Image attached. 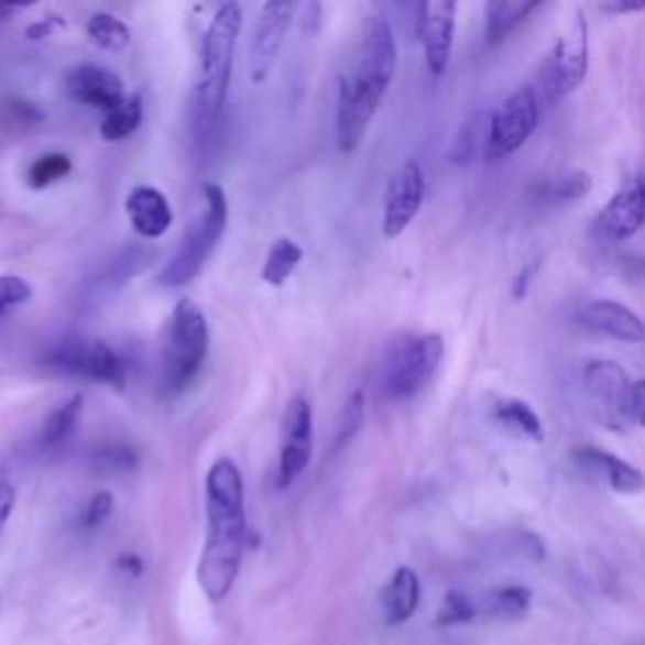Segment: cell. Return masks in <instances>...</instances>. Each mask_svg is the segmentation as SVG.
Instances as JSON below:
<instances>
[{
  "mask_svg": "<svg viewBox=\"0 0 645 645\" xmlns=\"http://www.w3.org/2000/svg\"><path fill=\"white\" fill-rule=\"evenodd\" d=\"M444 356V341L437 334L406 336L391 348L381 369V394L386 398H412L434 376Z\"/></svg>",
  "mask_w": 645,
  "mask_h": 645,
  "instance_id": "6",
  "label": "cell"
},
{
  "mask_svg": "<svg viewBox=\"0 0 645 645\" xmlns=\"http://www.w3.org/2000/svg\"><path fill=\"white\" fill-rule=\"evenodd\" d=\"M3 117L11 121L13 127L31 129L41 127L46 121V111H43L36 101L23 99V96H11V99L3 101Z\"/></svg>",
  "mask_w": 645,
  "mask_h": 645,
  "instance_id": "31",
  "label": "cell"
},
{
  "mask_svg": "<svg viewBox=\"0 0 645 645\" xmlns=\"http://www.w3.org/2000/svg\"><path fill=\"white\" fill-rule=\"evenodd\" d=\"M285 441L281 447V459H277V490L291 487L305 469L313 457V408L308 398L293 396L285 406L283 416Z\"/></svg>",
  "mask_w": 645,
  "mask_h": 645,
  "instance_id": "11",
  "label": "cell"
},
{
  "mask_svg": "<svg viewBox=\"0 0 645 645\" xmlns=\"http://www.w3.org/2000/svg\"><path fill=\"white\" fill-rule=\"evenodd\" d=\"M142 121H144L142 96L139 94L124 96V101L107 111V117H103L101 127H99V134H101L103 142H109V144L124 142V139L132 136L136 129L142 127Z\"/></svg>",
  "mask_w": 645,
  "mask_h": 645,
  "instance_id": "24",
  "label": "cell"
},
{
  "mask_svg": "<svg viewBox=\"0 0 645 645\" xmlns=\"http://www.w3.org/2000/svg\"><path fill=\"white\" fill-rule=\"evenodd\" d=\"M590 68V25L586 13H575L570 31L555 43L543 68L545 99L557 101L586 81Z\"/></svg>",
  "mask_w": 645,
  "mask_h": 645,
  "instance_id": "9",
  "label": "cell"
},
{
  "mask_svg": "<svg viewBox=\"0 0 645 645\" xmlns=\"http://www.w3.org/2000/svg\"><path fill=\"white\" fill-rule=\"evenodd\" d=\"M398 64L396 36L389 21L369 19L363 25L353 64L338 78L336 142L338 152L351 154L381 107Z\"/></svg>",
  "mask_w": 645,
  "mask_h": 645,
  "instance_id": "2",
  "label": "cell"
},
{
  "mask_svg": "<svg viewBox=\"0 0 645 645\" xmlns=\"http://www.w3.org/2000/svg\"><path fill=\"white\" fill-rule=\"evenodd\" d=\"M152 258H154V250L150 248H139V245L124 248L119 255L109 260V265L103 267L99 275L94 277V281L89 283L91 293L86 295H89L91 300L109 298V295H114L119 287H124L129 281H132L136 273H142V270L150 265Z\"/></svg>",
  "mask_w": 645,
  "mask_h": 645,
  "instance_id": "19",
  "label": "cell"
},
{
  "mask_svg": "<svg viewBox=\"0 0 645 645\" xmlns=\"http://www.w3.org/2000/svg\"><path fill=\"white\" fill-rule=\"evenodd\" d=\"M58 29H66V21L61 19V15H46V19L33 21L31 25H25L23 36L29 41H33V43H41V41H46V39L54 36Z\"/></svg>",
  "mask_w": 645,
  "mask_h": 645,
  "instance_id": "39",
  "label": "cell"
},
{
  "mask_svg": "<svg viewBox=\"0 0 645 645\" xmlns=\"http://www.w3.org/2000/svg\"><path fill=\"white\" fill-rule=\"evenodd\" d=\"M33 298V285L21 275H0V320Z\"/></svg>",
  "mask_w": 645,
  "mask_h": 645,
  "instance_id": "32",
  "label": "cell"
},
{
  "mask_svg": "<svg viewBox=\"0 0 645 645\" xmlns=\"http://www.w3.org/2000/svg\"><path fill=\"white\" fill-rule=\"evenodd\" d=\"M426 6H429V0H396L398 19H401V23L406 25L408 33H412L414 39L422 36L424 19H426Z\"/></svg>",
  "mask_w": 645,
  "mask_h": 645,
  "instance_id": "37",
  "label": "cell"
},
{
  "mask_svg": "<svg viewBox=\"0 0 645 645\" xmlns=\"http://www.w3.org/2000/svg\"><path fill=\"white\" fill-rule=\"evenodd\" d=\"M127 217L132 222V230L142 234L144 240H156L172 228L174 212L164 192L152 185H136L127 195Z\"/></svg>",
  "mask_w": 645,
  "mask_h": 645,
  "instance_id": "17",
  "label": "cell"
},
{
  "mask_svg": "<svg viewBox=\"0 0 645 645\" xmlns=\"http://www.w3.org/2000/svg\"><path fill=\"white\" fill-rule=\"evenodd\" d=\"M424 203V172L416 160H406L389 179L383 197L381 230L386 238H398L414 222Z\"/></svg>",
  "mask_w": 645,
  "mask_h": 645,
  "instance_id": "12",
  "label": "cell"
},
{
  "mask_svg": "<svg viewBox=\"0 0 645 645\" xmlns=\"http://www.w3.org/2000/svg\"><path fill=\"white\" fill-rule=\"evenodd\" d=\"M117 565H119V568L124 570V572L134 575V578H136V575H142V570H144V562L139 560L136 555H121L119 560H117Z\"/></svg>",
  "mask_w": 645,
  "mask_h": 645,
  "instance_id": "43",
  "label": "cell"
},
{
  "mask_svg": "<svg viewBox=\"0 0 645 645\" xmlns=\"http://www.w3.org/2000/svg\"><path fill=\"white\" fill-rule=\"evenodd\" d=\"M592 192V177L586 170H568L555 174V177L539 182L532 189L537 203L545 205H565V203H578V199L588 197Z\"/></svg>",
  "mask_w": 645,
  "mask_h": 645,
  "instance_id": "22",
  "label": "cell"
},
{
  "mask_svg": "<svg viewBox=\"0 0 645 645\" xmlns=\"http://www.w3.org/2000/svg\"><path fill=\"white\" fill-rule=\"evenodd\" d=\"M545 0H504L494 19L487 21V41L500 43L510 36L514 29H520L532 13L543 6Z\"/></svg>",
  "mask_w": 645,
  "mask_h": 645,
  "instance_id": "28",
  "label": "cell"
},
{
  "mask_svg": "<svg viewBox=\"0 0 645 645\" xmlns=\"http://www.w3.org/2000/svg\"><path fill=\"white\" fill-rule=\"evenodd\" d=\"M633 381L621 365L613 361H592L586 365V389L600 418L613 429H625L627 424V396Z\"/></svg>",
  "mask_w": 645,
  "mask_h": 645,
  "instance_id": "13",
  "label": "cell"
},
{
  "mask_svg": "<svg viewBox=\"0 0 645 645\" xmlns=\"http://www.w3.org/2000/svg\"><path fill=\"white\" fill-rule=\"evenodd\" d=\"M627 422L643 426L645 422V383L633 381L631 396H627Z\"/></svg>",
  "mask_w": 645,
  "mask_h": 645,
  "instance_id": "40",
  "label": "cell"
},
{
  "mask_svg": "<svg viewBox=\"0 0 645 645\" xmlns=\"http://www.w3.org/2000/svg\"><path fill=\"white\" fill-rule=\"evenodd\" d=\"M575 459H578L586 469H590V472L603 477L615 492L635 494L643 490L645 482H643L641 469L627 464V461L623 459H617L615 455H610V451L595 449V447H582L575 451Z\"/></svg>",
  "mask_w": 645,
  "mask_h": 645,
  "instance_id": "20",
  "label": "cell"
},
{
  "mask_svg": "<svg viewBox=\"0 0 645 645\" xmlns=\"http://www.w3.org/2000/svg\"><path fill=\"white\" fill-rule=\"evenodd\" d=\"M205 212L192 222L187 230L185 240L179 242V248L170 258V263L164 265L160 273V285L164 287H182L189 281H195L199 270L207 265L209 255H212L215 248L220 245L225 230H228L230 220V207H228V195L220 185H205Z\"/></svg>",
  "mask_w": 645,
  "mask_h": 645,
  "instance_id": "5",
  "label": "cell"
},
{
  "mask_svg": "<svg viewBox=\"0 0 645 645\" xmlns=\"http://www.w3.org/2000/svg\"><path fill=\"white\" fill-rule=\"evenodd\" d=\"M474 615H477V608H474L472 600H469L464 592L451 590L449 595L441 600L437 623L439 625H461V623L474 621Z\"/></svg>",
  "mask_w": 645,
  "mask_h": 645,
  "instance_id": "34",
  "label": "cell"
},
{
  "mask_svg": "<svg viewBox=\"0 0 645 645\" xmlns=\"http://www.w3.org/2000/svg\"><path fill=\"white\" fill-rule=\"evenodd\" d=\"M15 502H19V490H15L11 474L0 469V535H3L8 520H11Z\"/></svg>",
  "mask_w": 645,
  "mask_h": 645,
  "instance_id": "38",
  "label": "cell"
},
{
  "mask_svg": "<svg viewBox=\"0 0 645 645\" xmlns=\"http://www.w3.org/2000/svg\"><path fill=\"white\" fill-rule=\"evenodd\" d=\"M94 467L99 472H129L136 467V451L127 444H107L94 455Z\"/></svg>",
  "mask_w": 645,
  "mask_h": 645,
  "instance_id": "33",
  "label": "cell"
},
{
  "mask_svg": "<svg viewBox=\"0 0 645 645\" xmlns=\"http://www.w3.org/2000/svg\"><path fill=\"white\" fill-rule=\"evenodd\" d=\"M114 512V494L111 492H96L89 504H86L84 512H81V527L84 529H96L101 527L103 522L109 520V514Z\"/></svg>",
  "mask_w": 645,
  "mask_h": 645,
  "instance_id": "36",
  "label": "cell"
},
{
  "mask_svg": "<svg viewBox=\"0 0 645 645\" xmlns=\"http://www.w3.org/2000/svg\"><path fill=\"white\" fill-rule=\"evenodd\" d=\"M41 363L48 371L61 373V376L86 379L94 383H107V386L124 389L127 369L119 353L103 341H89L81 336L61 338L43 353Z\"/></svg>",
  "mask_w": 645,
  "mask_h": 645,
  "instance_id": "8",
  "label": "cell"
},
{
  "mask_svg": "<svg viewBox=\"0 0 645 645\" xmlns=\"http://www.w3.org/2000/svg\"><path fill=\"white\" fill-rule=\"evenodd\" d=\"M502 3H504V0H487V21L494 19L496 11L502 8Z\"/></svg>",
  "mask_w": 645,
  "mask_h": 645,
  "instance_id": "45",
  "label": "cell"
},
{
  "mask_svg": "<svg viewBox=\"0 0 645 645\" xmlns=\"http://www.w3.org/2000/svg\"><path fill=\"white\" fill-rule=\"evenodd\" d=\"M36 3H39V0H0V11L15 13V11H23V8H31Z\"/></svg>",
  "mask_w": 645,
  "mask_h": 645,
  "instance_id": "44",
  "label": "cell"
},
{
  "mask_svg": "<svg viewBox=\"0 0 645 645\" xmlns=\"http://www.w3.org/2000/svg\"><path fill=\"white\" fill-rule=\"evenodd\" d=\"M482 119H484V114H474V117H469L464 124H461L459 134L455 136V144H451V152H449V160L455 164H469L472 162V156L482 150V144H484Z\"/></svg>",
  "mask_w": 645,
  "mask_h": 645,
  "instance_id": "30",
  "label": "cell"
},
{
  "mask_svg": "<svg viewBox=\"0 0 645 645\" xmlns=\"http://www.w3.org/2000/svg\"><path fill=\"white\" fill-rule=\"evenodd\" d=\"M303 260V250L295 240L291 238H281L273 242V248L267 250V258L263 263V270H260V275H263V281L273 287H281L285 285L287 277L293 275V270L300 265Z\"/></svg>",
  "mask_w": 645,
  "mask_h": 645,
  "instance_id": "26",
  "label": "cell"
},
{
  "mask_svg": "<svg viewBox=\"0 0 645 645\" xmlns=\"http://www.w3.org/2000/svg\"><path fill=\"white\" fill-rule=\"evenodd\" d=\"M298 0H265L258 15L255 33L250 43V78L252 84H265L281 54L287 31H291Z\"/></svg>",
  "mask_w": 645,
  "mask_h": 645,
  "instance_id": "10",
  "label": "cell"
},
{
  "mask_svg": "<svg viewBox=\"0 0 645 645\" xmlns=\"http://www.w3.org/2000/svg\"><path fill=\"white\" fill-rule=\"evenodd\" d=\"M459 0H429L418 41L424 43V61L431 76H444L455 51Z\"/></svg>",
  "mask_w": 645,
  "mask_h": 645,
  "instance_id": "15",
  "label": "cell"
},
{
  "mask_svg": "<svg viewBox=\"0 0 645 645\" xmlns=\"http://www.w3.org/2000/svg\"><path fill=\"white\" fill-rule=\"evenodd\" d=\"M209 348V326L203 308L195 300L182 298L174 305L167 348H164L160 389L167 396H177L203 369Z\"/></svg>",
  "mask_w": 645,
  "mask_h": 645,
  "instance_id": "4",
  "label": "cell"
},
{
  "mask_svg": "<svg viewBox=\"0 0 645 645\" xmlns=\"http://www.w3.org/2000/svg\"><path fill=\"white\" fill-rule=\"evenodd\" d=\"M207 543L197 565V582L209 603L230 595L245 553V484L232 459L222 457L209 467L207 479Z\"/></svg>",
  "mask_w": 645,
  "mask_h": 645,
  "instance_id": "1",
  "label": "cell"
},
{
  "mask_svg": "<svg viewBox=\"0 0 645 645\" xmlns=\"http://www.w3.org/2000/svg\"><path fill=\"white\" fill-rule=\"evenodd\" d=\"M539 124V96L532 84H522L504 96L490 117L482 154L487 162L504 160L525 146Z\"/></svg>",
  "mask_w": 645,
  "mask_h": 645,
  "instance_id": "7",
  "label": "cell"
},
{
  "mask_svg": "<svg viewBox=\"0 0 645 645\" xmlns=\"http://www.w3.org/2000/svg\"><path fill=\"white\" fill-rule=\"evenodd\" d=\"M494 416L500 418V422L507 426L510 431L520 434V437H527L532 441H543L545 439L543 424H539V416L535 414V408H532L529 404H525V401H520V398L496 401Z\"/></svg>",
  "mask_w": 645,
  "mask_h": 645,
  "instance_id": "27",
  "label": "cell"
},
{
  "mask_svg": "<svg viewBox=\"0 0 645 645\" xmlns=\"http://www.w3.org/2000/svg\"><path fill=\"white\" fill-rule=\"evenodd\" d=\"M66 94L68 99L84 107L94 109H114L117 103L124 101V81L109 68L103 66H76L66 74Z\"/></svg>",
  "mask_w": 645,
  "mask_h": 645,
  "instance_id": "16",
  "label": "cell"
},
{
  "mask_svg": "<svg viewBox=\"0 0 645 645\" xmlns=\"http://www.w3.org/2000/svg\"><path fill=\"white\" fill-rule=\"evenodd\" d=\"M418 575L412 568H398L383 590V615L389 625H401L416 613L418 608Z\"/></svg>",
  "mask_w": 645,
  "mask_h": 645,
  "instance_id": "21",
  "label": "cell"
},
{
  "mask_svg": "<svg viewBox=\"0 0 645 645\" xmlns=\"http://www.w3.org/2000/svg\"><path fill=\"white\" fill-rule=\"evenodd\" d=\"M242 29V8L238 0H222L209 21L203 39V72L189 101V132L195 150L207 154L217 142L220 121L228 103L234 48Z\"/></svg>",
  "mask_w": 645,
  "mask_h": 645,
  "instance_id": "3",
  "label": "cell"
},
{
  "mask_svg": "<svg viewBox=\"0 0 645 645\" xmlns=\"http://www.w3.org/2000/svg\"><path fill=\"white\" fill-rule=\"evenodd\" d=\"M86 36H89L96 46L109 51V54H121L132 43V29L114 13H94L86 21Z\"/></svg>",
  "mask_w": 645,
  "mask_h": 645,
  "instance_id": "25",
  "label": "cell"
},
{
  "mask_svg": "<svg viewBox=\"0 0 645 645\" xmlns=\"http://www.w3.org/2000/svg\"><path fill=\"white\" fill-rule=\"evenodd\" d=\"M600 11L605 15H633L645 8V0H600Z\"/></svg>",
  "mask_w": 645,
  "mask_h": 645,
  "instance_id": "41",
  "label": "cell"
},
{
  "mask_svg": "<svg viewBox=\"0 0 645 645\" xmlns=\"http://www.w3.org/2000/svg\"><path fill=\"white\" fill-rule=\"evenodd\" d=\"M537 270H539V260H535V263L522 270V273L517 275V281H514V298H525L527 291H529L532 277L537 275Z\"/></svg>",
  "mask_w": 645,
  "mask_h": 645,
  "instance_id": "42",
  "label": "cell"
},
{
  "mask_svg": "<svg viewBox=\"0 0 645 645\" xmlns=\"http://www.w3.org/2000/svg\"><path fill=\"white\" fill-rule=\"evenodd\" d=\"M72 172H74L72 156L64 152H48V154H41L39 160L31 164L29 174H25V182H29L31 189H48L58 185L61 179H66Z\"/></svg>",
  "mask_w": 645,
  "mask_h": 645,
  "instance_id": "29",
  "label": "cell"
},
{
  "mask_svg": "<svg viewBox=\"0 0 645 645\" xmlns=\"http://www.w3.org/2000/svg\"><path fill=\"white\" fill-rule=\"evenodd\" d=\"M84 414V396L74 394L72 398H66L64 404H58L54 412L46 416L43 422L41 431H39V444L43 449H58L74 437L78 418Z\"/></svg>",
  "mask_w": 645,
  "mask_h": 645,
  "instance_id": "23",
  "label": "cell"
},
{
  "mask_svg": "<svg viewBox=\"0 0 645 645\" xmlns=\"http://www.w3.org/2000/svg\"><path fill=\"white\" fill-rule=\"evenodd\" d=\"M580 318L590 330H598V334L615 338V341L641 343L645 338L641 318L615 300H592L582 308Z\"/></svg>",
  "mask_w": 645,
  "mask_h": 645,
  "instance_id": "18",
  "label": "cell"
},
{
  "mask_svg": "<svg viewBox=\"0 0 645 645\" xmlns=\"http://www.w3.org/2000/svg\"><path fill=\"white\" fill-rule=\"evenodd\" d=\"M529 605H532V592L522 586H510L494 592L492 610L496 615H504V617H522L527 615Z\"/></svg>",
  "mask_w": 645,
  "mask_h": 645,
  "instance_id": "35",
  "label": "cell"
},
{
  "mask_svg": "<svg viewBox=\"0 0 645 645\" xmlns=\"http://www.w3.org/2000/svg\"><path fill=\"white\" fill-rule=\"evenodd\" d=\"M645 217V187L635 177L610 197L592 225V232L603 242H625L643 228Z\"/></svg>",
  "mask_w": 645,
  "mask_h": 645,
  "instance_id": "14",
  "label": "cell"
}]
</instances>
